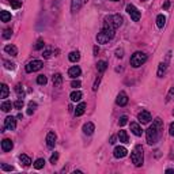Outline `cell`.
Listing matches in <instances>:
<instances>
[{
    "mask_svg": "<svg viewBox=\"0 0 174 174\" xmlns=\"http://www.w3.org/2000/svg\"><path fill=\"white\" fill-rule=\"evenodd\" d=\"M162 129H163V123H162L161 118H155L153 125L147 129L146 135H147V143L148 144H157V142L161 138V133H162Z\"/></svg>",
    "mask_w": 174,
    "mask_h": 174,
    "instance_id": "6da1fadb",
    "label": "cell"
},
{
    "mask_svg": "<svg viewBox=\"0 0 174 174\" xmlns=\"http://www.w3.org/2000/svg\"><path fill=\"white\" fill-rule=\"evenodd\" d=\"M131 161L135 166H142L144 162V154H143V147L142 146H136L133 148L132 154H131Z\"/></svg>",
    "mask_w": 174,
    "mask_h": 174,
    "instance_id": "7a4b0ae2",
    "label": "cell"
},
{
    "mask_svg": "<svg viewBox=\"0 0 174 174\" xmlns=\"http://www.w3.org/2000/svg\"><path fill=\"white\" fill-rule=\"evenodd\" d=\"M114 31H116V30H113V29H105V27H103L102 30L97 34V42L98 44H106V42H109L110 40L114 37Z\"/></svg>",
    "mask_w": 174,
    "mask_h": 174,
    "instance_id": "3957f363",
    "label": "cell"
},
{
    "mask_svg": "<svg viewBox=\"0 0 174 174\" xmlns=\"http://www.w3.org/2000/svg\"><path fill=\"white\" fill-rule=\"evenodd\" d=\"M147 61V54L143 52H135L131 57V65L133 68H139Z\"/></svg>",
    "mask_w": 174,
    "mask_h": 174,
    "instance_id": "277c9868",
    "label": "cell"
},
{
    "mask_svg": "<svg viewBox=\"0 0 174 174\" xmlns=\"http://www.w3.org/2000/svg\"><path fill=\"white\" fill-rule=\"evenodd\" d=\"M44 67L42 61L41 60H33L30 63H27V65H26V72L31 73V72H35V71H40Z\"/></svg>",
    "mask_w": 174,
    "mask_h": 174,
    "instance_id": "5b68a950",
    "label": "cell"
},
{
    "mask_svg": "<svg viewBox=\"0 0 174 174\" xmlns=\"http://www.w3.org/2000/svg\"><path fill=\"white\" fill-rule=\"evenodd\" d=\"M127 12L129 14V16H131V19L132 21H135V22H138L140 19V11L136 8L133 4H128L127 6Z\"/></svg>",
    "mask_w": 174,
    "mask_h": 174,
    "instance_id": "8992f818",
    "label": "cell"
},
{
    "mask_svg": "<svg viewBox=\"0 0 174 174\" xmlns=\"http://www.w3.org/2000/svg\"><path fill=\"white\" fill-rule=\"evenodd\" d=\"M138 120L142 124H148L151 121V113L148 112V110H142V112L138 114Z\"/></svg>",
    "mask_w": 174,
    "mask_h": 174,
    "instance_id": "52a82bcc",
    "label": "cell"
},
{
    "mask_svg": "<svg viewBox=\"0 0 174 174\" xmlns=\"http://www.w3.org/2000/svg\"><path fill=\"white\" fill-rule=\"evenodd\" d=\"M4 128L6 129H8V131H15V128H16V120H15V117H12V116H8L4 120Z\"/></svg>",
    "mask_w": 174,
    "mask_h": 174,
    "instance_id": "ba28073f",
    "label": "cell"
},
{
    "mask_svg": "<svg viewBox=\"0 0 174 174\" xmlns=\"http://www.w3.org/2000/svg\"><path fill=\"white\" fill-rule=\"evenodd\" d=\"M170 52L167 53V56H166V61L165 63H161L159 64V67H158V76L159 78H162L165 75V72H166V69H167V64H169V60H170Z\"/></svg>",
    "mask_w": 174,
    "mask_h": 174,
    "instance_id": "9c48e42d",
    "label": "cell"
},
{
    "mask_svg": "<svg viewBox=\"0 0 174 174\" xmlns=\"http://www.w3.org/2000/svg\"><path fill=\"white\" fill-rule=\"evenodd\" d=\"M127 154H128V151H127V148H125V147H123V146H117L116 148H114V151H113L114 158H117V159L127 157Z\"/></svg>",
    "mask_w": 174,
    "mask_h": 174,
    "instance_id": "30bf717a",
    "label": "cell"
},
{
    "mask_svg": "<svg viewBox=\"0 0 174 174\" xmlns=\"http://www.w3.org/2000/svg\"><path fill=\"white\" fill-rule=\"evenodd\" d=\"M116 103L118 106H125L128 103V95L125 91H120V94L117 95V99H116Z\"/></svg>",
    "mask_w": 174,
    "mask_h": 174,
    "instance_id": "8fae6325",
    "label": "cell"
},
{
    "mask_svg": "<svg viewBox=\"0 0 174 174\" xmlns=\"http://www.w3.org/2000/svg\"><path fill=\"white\" fill-rule=\"evenodd\" d=\"M46 146L49 148H53L56 146V133L54 132H48L46 135Z\"/></svg>",
    "mask_w": 174,
    "mask_h": 174,
    "instance_id": "7c38bea8",
    "label": "cell"
},
{
    "mask_svg": "<svg viewBox=\"0 0 174 174\" xmlns=\"http://www.w3.org/2000/svg\"><path fill=\"white\" fill-rule=\"evenodd\" d=\"M110 18V21H112V23L114 25V27H120L121 25H123V16L120 15V14H114V15L112 16H109Z\"/></svg>",
    "mask_w": 174,
    "mask_h": 174,
    "instance_id": "4fadbf2b",
    "label": "cell"
},
{
    "mask_svg": "<svg viewBox=\"0 0 174 174\" xmlns=\"http://www.w3.org/2000/svg\"><path fill=\"white\" fill-rule=\"evenodd\" d=\"M80 73H82V69H80V67H78V65H73V67H71V68L68 69V75L71 76L72 79L80 76Z\"/></svg>",
    "mask_w": 174,
    "mask_h": 174,
    "instance_id": "5bb4252c",
    "label": "cell"
},
{
    "mask_svg": "<svg viewBox=\"0 0 174 174\" xmlns=\"http://www.w3.org/2000/svg\"><path fill=\"white\" fill-rule=\"evenodd\" d=\"M129 127H131V131H132V133L135 136H142L143 129H142V127H140L138 123H131V124H129Z\"/></svg>",
    "mask_w": 174,
    "mask_h": 174,
    "instance_id": "9a60e30c",
    "label": "cell"
},
{
    "mask_svg": "<svg viewBox=\"0 0 174 174\" xmlns=\"http://www.w3.org/2000/svg\"><path fill=\"white\" fill-rule=\"evenodd\" d=\"M12 147H14V143L11 142L10 139H4L2 142V150H3V153H8V151L12 150Z\"/></svg>",
    "mask_w": 174,
    "mask_h": 174,
    "instance_id": "2e32d148",
    "label": "cell"
},
{
    "mask_svg": "<svg viewBox=\"0 0 174 174\" xmlns=\"http://www.w3.org/2000/svg\"><path fill=\"white\" fill-rule=\"evenodd\" d=\"M95 131V125L92 124V123H86L83 125V132H84V135H92Z\"/></svg>",
    "mask_w": 174,
    "mask_h": 174,
    "instance_id": "e0dca14e",
    "label": "cell"
},
{
    "mask_svg": "<svg viewBox=\"0 0 174 174\" xmlns=\"http://www.w3.org/2000/svg\"><path fill=\"white\" fill-rule=\"evenodd\" d=\"M83 2H84V0H72V2H71V10H72V12H78V11L82 8Z\"/></svg>",
    "mask_w": 174,
    "mask_h": 174,
    "instance_id": "ac0fdd59",
    "label": "cell"
},
{
    "mask_svg": "<svg viewBox=\"0 0 174 174\" xmlns=\"http://www.w3.org/2000/svg\"><path fill=\"white\" fill-rule=\"evenodd\" d=\"M4 52L6 53H8V54H11L12 57H15L18 54V49H16L15 45H6L4 46Z\"/></svg>",
    "mask_w": 174,
    "mask_h": 174,
    "instance_id": "d6986e66",
    "label": "cell"
},
{
    "mask_svg": "<svg viewBox=\"0 0 174 174\" xmlns=\"http://www.w3.org/2000/svg\"><path fill=\"white\" fill-rule=\"evenodd\" d=\"M84 110H86V103L84 102H80L79 105L76 106V109H75V116L76 117H80L82 114L84 113Z\"/></svg>",
    "mask_w": 174,
    "mask_h": 174,
    "instance_id": "ffe728a7",
    "label": "cell"
},
{
    "mask_svg": "<svg viewBox=\"0 0 174 174\" xmlns=\"http://www.w3.org/2000/svg\"><path fill=\"white\" fill-rule=\"evenodd\" d=\"M19 161H21L22 165L26 166V167H29V166L31 165V159L29 158L26 154H21V155H19Z\"/></svg>",
    "mask_w": 174,
    "mask_h": 174,
    "instance_id": "44dd1931",
    "label": "cell"
},
{
    "mask_svg": "<svg viewBox=\"0 0 174 174\" xmlns=\"http://www.w3.org/2000/svg\"><path fill=\"white\" fill-rule=\"evenodd\" d=\"M63 83V76L61 73H54L53 75V86L54 87H60Z\"/></svg>",
    "mask_w": 174,
    "mask_h": 174,
    "instance_id": "7402d4cb",
    "label": "cell"
},
{
    "mask_svg": "<svg viewBox=\"0 0 174 174\" xmlns=\"http://www.w3.org/2000/svg\"><path fill=\"white\" fill-rule=\"evenodd\" d=\"M69 97H71V101H72V102H78V101H80V99H82V92H80L79 90L72 91Z\"/></svg>",
    "mask_w": 174,
    "mask_h": 174,
    "instance_id": "603a6c76",
    "label": "cell"
},
{
    "mask_svg": "<svg viewBox=\"0 0 174 174\" xmlns=\"http://www.w3.org/2000/svg\"><path fill=\"white\" fill-rule=\"evenodd\" d=\"M68 59H69V61L71 63H76V61H79V59H80V53L79 52H71V53L68 54Z\"/></svg>",
    "mask_w": 174,
    "mask_h": 174,
    "instance_id": "cb8c5ba5",
    "label": "cell"
},
{
    "mask_svg": "<svg viewBox=\"0 0 174 174\" xmlns=\"http://www.w3.org/2000/svg\"><path fill=\"white\" fill-rule=\"evenodd\" d=\"M118 139H120L121 143H129L127 131H120V132H118Z\"/></svg>",
    "mask_w": 174,
    "mask_h": 174,
    "instance_id": "d4e9b609",
    "label": "cell"
},
{
    "mask_svg": "<svg viewBox=\"0 0 174 174\" xmlns=\"http://www.w3.org/2000/svg\"><path fill=\"white\" fill-rule=\"evenodd\" d=\"M165 23H166V18H165V15H158L157 16V26L159 29H163V26H165Z\"/></svg>",
    "mask_w": 174,
    "mask_h": 174,
    "instance_id": "484cf974",
    "label": "cell"
},
{
    "mask_svg": "<svg viewBox=\"0 0 174 174\" xmlns=\"http://www.w3.org/2000/svg\"><path fill=\"white\" fill-rule=\"evenodd\" d=\"M106 68H108V63L106 61H103V60H101V61H98V64H97V69H98V72H105L106 71Z\"/></svg>",
    "mask_w": 174,
    "mask_h": 174,
    "instance_id": "4316f807",
    "label": "cell"
},
{
    "mask_svg": "<svg viewBox=\"0 0 174 174\" xmlns=\"http://www.w3.org/2000/svg\"><path fill=\"white\" fill-rule=\"evenodd\" d=\"M12 106H14V103H11L10 101H4V102L2 103V110H3L4 113H8Z\"/></svg>",
    "mask_w": 174,
    "mask_h": 174,
    "instance_id": "83f0119b",
    "label": "cell"
},
{
    "mask_svg": "<svg viewBox=\"0 0 174 174\" xmlns=\"http://www.w3.org/2000/svg\"><path fill=\"white\" fill-rule=\"evenodd\" d=\"M0 18H2V22H10L11 21V14L8 12V11L3 10L2 12H0Z\"/></svg>",
    "mask_w": 174,
    "mask_h": 174,
    "instance_id": "f1b7e54d",
    "label": "cell"
},
{
    "mask_svg": "<svg viewBox=\"0 0 174 174\" xmlns=\"http://www.w3.org/2000/svg\"><path fill=\"white\" fill-rule=\"evenodd\" d=\"M8 94H10L8 86H7V84H4V83H3V84H2V95H0V97H2L3 99H4V98H7V97H8Z\"/></svg>",
    "mask_w": 174,
    "mask_h": 174,
    "instance_id": "f546056e",
    "label": "cell"
},
{
    "mask_svg": "<svg viewBox=\"0 0 174 174\" xmlns=\"http://www.w3.org/2000/svg\"><path fill=\"white\" fill-rule=\"evenodd\" d=\"M44 166H45V159H42V158H38L37 161L34 162V167L37 170H40V169H42Z\"/></svg>",
    "mask_w": 174,
    "mask_h": 174,
    "instance_id": "4dcf8cb0",
    "label": "cell"
},
{
    "mask_svg": "<svg viewBox=\"0 0 174 174\" xmlns=\"http://www.w3.org/2000/svg\"><path fill=\"white\" fill-rule=\"evenodd\" d=\"M35 109H37V103L33 102V101L29 102V109H27V114H29V116H31V114L34 113Z\"/></svg>",
    "mask_w": 174,
    "mask_h": 174,
    "instance_id": "1f68e13d",
    "label": "cell"
},
{
    "mask_svg": "<svg viewBox=\"0 0 174 174\" xmlns=\"http://www.w3.org/2000/svg\"><path fill=\"white\" fill-rule=\"evenodd\" d=\"M46 82H48V79H46V76L45 75H40L38 78H37V83L38 84H46Z\"/></svg>",
    "mask_w": 174,
    "mask_h": 174,
    "instance_id": "d6a6232c",
    "label": "cell"
},
{
    "mask_svg": "<svg viewBox=\"0 0 174 174\" xmlns=\"http://www.w3.org/2000/svg\"><path fill=\"white\" fill-rule=\"evenodd\" d=\"M15 91H16V94H18V97H19V98H22V99H23V97H25V92H23V90H22V86H21V84H18V86L15 87Z\"/></svg>",
    "mask_w": 174,
    "mask_h": 174,
    "instance_id": "836d02e7",
    "label": "cell"
},
{
    "mask_svg": "<svg viewBox=\"0 0 174 174\" xmlns=\"http://www.w3.org/2000/svg\"><path fill=\"white\" fill-rule=\"evenodd\" d=\"M173 99H174V87L170 88L169 94L166 95V102H170V101H173Z\"/></svg>",
    "mask_w": 174,
    "mask_h": 174,
    "instance_id": "e575fe53",
    "label": "cell"
},
{
    "mask_svg": "<svg viewBox=\"0 0 174 174\" xmlns=\"http://www.w3.org/2000/svg\"><path fill=\"white\" fill-rule=\"evenodd\" d=\"M23 105H25V103H23V99H22V98H19L18 101H15V103H14V106H15L18 110H21L22 108H23Z\"/></svg>",
    "mask_w": 174,
    "mask_h": 174,
    "instance_id": "d590c367",
    "label": "cell"
},
{
    "mask_svg": "<svg viewBox=\"0 0 174 174\" xmlns=\"http://www.w3.org/2000/svg\"><path fill=\"white\" fill-rule=\"evenodd\" d=\"M11 35H12V30L11 29H4V31H3V37H4L6 40L11 38Z\"/></svg>",
    "mask_w": 174,
    "mask_h": 174,
    "instance_id": "8d00e7d4",
    "label": "cell"
},
{
    "mask_svg": "<svg viewBox=\"0 0 174 174\" xmlns=\"http://www.w3.org/2000/svg\"><path fill=\"white\" fill-rule=\"evenodd\" d=\"M11 7H12L14 10H16V8H19V7L22 6V2H16V0H11Z\"/></svg>",
    "mask_w": 174,
    "mask_h": 174,
    "instance_id": "74e56055",
    "label": "cell"
},
{
    "mask_svg": "<svg viewBox=\"0 0 174 174\" xmlns=\"http://www.w3.org/2000/svg\"><path fill=\"white\" fill-rule=\"evenodd\" d=\"M44 45H45V44H44V40H38L37 44H35V46H34V49L40 50V49H42V48H44Z\"/></svg>",
    "mask_w": 174,
    "mask_h": 174,
    "instance_id": "f35d334b",
    "label": "cell"
},
{
    "mask_svg": "<svg viewBox=\"0 0 174 174\" xmlns=\"http://www.w3.org/2000/svg\"><path fill=\"white\" fill-rule=\"evenodd\" d=\"M128 123V116H123L120 117V121H118V124H120V127H124L125 124Z\"/></svg>",
    "mask_w": 174,
    "mask_h": 174,
    "instance_id": "ab89813d",
    "label": "cell"
},
{
    "mask_svg": "<svg viewBox=\"0 0 174 174\" xmlns=\"http://www.w3.org/2000/svg\"><path fill=\"white\" fill-rule=\"evenodd\" d=\"M2 170H3V172H12L14 167H12V166L6 165V163H2Z\"/></svg>",
    "mask_w": 174,
    "mask_h": 174,
    "instance_id": "60d3db41",
    "label": "cell"
},
{
    "mask_svg": "<svg viewBox=\"0 0 174 174\" xmlns=\"http://www.w3.org/2000/svg\"><path fill=\"white\" fill-rule=\"evenodd\" d=\"M4 67L7 69H15V64H14V63H10V61H4Z\"/></svg>",
    "mask_w": 174,
    "mask_h": 174,
    "instance_id": "b9f144b4",
    "label": "cell"
},
{
    "mask_svg": "<svg viewBox=\"0 0 174 174\" xmlns=\"http://www.w3.org/2000/svg\"><path fill=\"white\" fill-rule=\"evenodd\" d=\"M57 159H59V153H54L53 155H52V157H50V163H56V162H57Z\"/></svg>",
    "mask_w": 174,
    "mask_h": 174,
    "instance_id": "7bdbcfd3",
    "label": "cell"
},
{
    "mask_svg": "<svg viewBox=\"0 0 174 174\" xmlns=\"http://www.w3.org/2000/svg\"><path fill=\"white\" fill-rule=\"evenodd\" d=\"M116 56L118 59H121V57L124 56V49H123V48H118V49L116 50Z\"/></svg>",
    "mask_w": 174,
    "mask_h": 174,
    "instance_id": "ee69618b",
    "label": "cell"
},
{
    "mask_svg": "<svg viewBox=\"0 0 174 174\" xmlns=\"http://www.w3.org/2000/svg\"><path fill=\"white\" fill-rule=\"evenodd\" d=\"M80 80H72L71 82V87H73V88H79L80 87Z\"/></svg>",
    "mask_w": 174,
    "mask_h": 174,
    "instance_id": "f6af8a7d",
    "label": "cell"
},
{
    "mask_svg": "<svg viewBox=\"0 0 174 174\" xmlns=\"http://www.w3.org/2000/svg\"><path fill=\"white\" fill-rule=\"evenodd\" d=\"M42 56H44V59H49V57L52 56V50H50V49H45V50H44V54H42Z\"/></svg>",
    "mask_w": 174,
    "mask_h": 174,
    "instance_id": "bcb514c9",
    "label": "cell"
},
{
    "mask_svg": "<svg viewBox=\"0 0 174 174\" xmlns=\"http://www.w3.org/2000/svg\"><path fill=\"white\" fill-rule=\"evenodd\" d=\"M99 82H101V76H98L97 79H95V83H94V86H92V90H94V91L98 88V86H99Z\"/></svg>",
    "mask_w": 174,
    "mask_h": 174,
    "instance_id": "7dc6e473",
    "label": "cell"
},
{
    "mask_svg": "<svg viewBox=\"0 0 174 174\" xmlns=\"http://www.w3.org/2000/svg\"><path fill=\"white\" fill-rule=\"evenodd\" d=\"M169 132H170V135H172V136H174V123H172V125H170Z\"/></svg>",
    "mask_w": 174,
    "mask_h": 174,
    "instance_id": "c3c4849f",
    "label": "cell"
},
{
    "mask_svg": "<svg viewBox=\"0 0 174 174\" xmlns=\"http://www.w3.org/2000/svg\"><path fill=\"white\" fill-rule=\"evenodd\" d=\"M169 7H170V2L169 0H166L165 4H163V10H169Z\"/></svg>",
    "mask_w": 174,
    "mask_h": 174,
    "instance_id": "681fc988",
    "label": "cell"
},
{
    "mask_svg": "<svg viewBox=\"0 0 174 174\" xmlns=\"http://www.w3.org/2000/svg\"><path fill=\"white\" fill-rule=\"evenodd\" d=\"M109 143H110V144H114V143H116V136H112V138H110V140H109Z\"/></svg>",
    "mask_w": 174,
    "mask_h": 174,
    "instance_id": "f907efd6",
    "label": "cell"
},
{
    "mask_svg": "<svg viewBox=\"0 0 174 174\" xmlns=\"http://www.w3.org/2000/svg\"><path fill=\"white\" fill-rule=\"evenodd\" d=\"M166 173H174V170L173 169H167V170H166Z\"/></svg>",
    "mask_w": 174,
    "mask_h": 174,
    "instance_id": "816d5d0a",
    "label": "cell"
},
{
    "mask_svg": "<svg viewBox=\"0 0 174 174\" xmlns=\"http://www.w3.org/2000/svg\"><path fill=\"white\" fill-rule=\"evenodd\" d=\"M112 2H118V0H112Z\"/></svg>",
    "mask_w": 174,
    "mask_h": 174,
    "instance_id": "f5cc1de1",
    "label": "cell"
}]
</instances>
